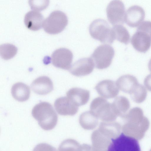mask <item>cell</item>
<instances>
[{
	"instance_id": "cell-1",
	"label": "cell",
	"mask_w": 151,
	"mask_h": 151,
	"mask_svg": "<svg viewBox=\"0 0 151 151\" xmlns=\"http://www.w3.org/2000/svg\"><path fill=\"white\" fill-rule=\"evenodd\" d=\"M122 118L126 121L123 127L124 134L137 140L143 137L149 128L150 123L148 118L144 115L141 109L134 107Z\"/></svg>"
},
{
	"instance_id": "cell-2",
	"label": "cell",
	"mask_w": 151,
	"mask_h": 151,
	"mask_svg": "<svg viewBox=\"0 0 151 151\" xmlns=\"http://www.w3.org/2000/svg\"><path fill=\"white\" fill-rule=\"evenodd\" d=\"M32 114L41 127L45 130L53 129L57 123L58 117L52 105L46 102H42L33 108Z\"/></svg>"
},
{
	"instance_id": "cell-3",
	"label": "cell",
	"mask_w": 151,
	"mask_h": 151,
	"mask_svg": "<svg viewBox=\"0 0 151 151\" xmlns=\"http://www.w3.org/2000/svg\"><path fill=\"white\" fill-rule=\"evenodd\" d=\"M89 29L91 36L101 42L111 44L115 39L112 28L103 19L94 20L89 25Z\"/></svg>"
},
{
	"instance_id": "cell-4",
	"label": "cell",
	"mask_w": 151,
	"mask_h": 151,
	"mask_svg": "<svg viewBox=\"0 0 151 151\" xmlns=\"http://www.w3.org/2000/svg\"><path fill=\"white\" fill-rule=\"evenodd\" d=\"M68 23V19L65 14L60 11L56 10L44 20L43 27L46 32L54 34L62 31Z\"/></svg>"
},
{
	"instance_id": "cell-5",
	"label": "cell",
	"mask_w": 151,
	"mask_h": 151,
	"mask_svg": "<svg viewBox=\"0 0 151 151\" xmlns=\"http://www.w3.org/2000/svg\"><path fill=\"white\" fill-rule=\"evenodd\" d=\"M114 55V51L113 47L105 44L97 47L92 54L91 58L96 68L103 69L110 65Z\"/></svg>"
},
{
	"instance_id": "cell-6",
	"label": "cell",
	"mask_w": 151,
	"mask_h": 151,
	"mask_svg": "<svg viewBox=\"0 0 151 151\" xmlns=\"http://www.w3.org/2000/svg\"><path fill=\"white\" fill-rule=\"evenodd\" d=\"M90 109L95 116L102 120H114L117 116L113 110L112 104L102 97H96L92 101Z\"/></svg>"
},
{
	"instance_id": "cell-7",
	"label": "cell",
	"mask_w": 151,
	"mask_h": 151,
	"mask_svg": "<svg viewBox=\"0 0 151 151\" xmlns=\"http://www.w3.org/2000/svg\"><path fill=\"white\" fill-rule=\"evenodd\" d=\"M107 151H141L138 141L123 133L111 139Z\"/></svg>"
},
{
	"instance_id": "cell-8",
	"label": "cell",
	"mask_w": 151,
	"mask_h": 151,
	"mask_svg": "<svg viewBox=\"0 0 151 151\" xmlns=\"http://www.w3.org/2000/svg\"><path fill=\"white\" fill-rule=\"evenodd\" d=\"M109 21L113 25L122 24L124 21L125 7L122 1L114 0L111 1L106 8Z\"/></svg>"
},
{
	"instance_id": "cell-9",
	"label": "cell",
	"mask_w": 151,
	"mask_h": 151,
	"mask_svg": "<svg viewBox=\"0 0 151 151\" xmlns=\"http://www.w3.org/2000/svg\"><path fill=\"white\" fill-rule=\"evenodd\" d=\"M73 57V53L70 50L65 48H60L53 52L51 59L52 64L55 67L69 70Z\"/></svg>"
},
{
	"instance_id": "cell-10",
	"label": "cell",
	"mask_w": 151,
	"mask_h": 151,
	"mask_svg": "<svg viewBox=\"0 0 151 151\" xmlns=\"http://www.w3.org/2000/svg\"><path fill=\"white\" fill-rule=\"evenodd\" d=\"M94 66L91 58H85L76 61L71 65L69 70L70 73L74 76H84L91 73Z\"/></svg>"
},
{
	"instance_id": "cell-11",
	"label": "cell",
	"mask_w": 151,
	"mask_h": 151,
	"mask_svg": "<svg viewBox=\"0 0 151 151\" xmlns=\"http://www.w3.org/2000/svg\"><path fill=\"white\" fill-rule=\"evenodd\" d=\"M145 17L144 9L139 6L134 5L127 10L125 14L124 21L129 26L135 27L143 22Z\"/></svg>"
},
{
	"instance_id": "cell-12",
	"label": "cell",
	"mask_w": 151,
	"mask_h": 151,
	"mask_svg": "<svg viewBox=\"0 0 151 151\" xmlns=\"http://www.w3.org/2000/svg\"><path fill=\"white\" fill-rule=\"evenodd\" d=\"M95 88L99 95L108 99L115 98L119 92L116 83L109 79L99 82L95 86Z\"/></svg>"
},
{
	"instance_id": "cell-13",
	"label": "cell",
	"mask_w": 151,
	"mask_h": 151,
	"mask_svg": "<svg viewBox=\"0 0 151 151\" xmlns=\"http://www.w3.org/2000/svg\"><path fill=\"white\" fill-rule=\"evenodd\" d=\"M54 106L58 114L63 116H73L78 109V107L67 96L57 99L54 102Z\"/></svg>"
},
{
	"instance_id": "cell-14",
	"label": "cell",
	"mask_w": 151,
	"mask_h": 151,
	"mask_svg": "<svg viewBox=\"0 0 151 151\" xmlns=\"http://www.w3.org/2000/svg\"><path fill=\"white\" fill-rule=\"evenodd\" d=\"M131 42L137 50L140 52H145L151 46V37L146 33L137 30L131 38Z\"/></svg>"
},
{
	"instance_id": "cell-15",
	"label": "cell",
	"mask_w": 151,
	"mask_h": 151,
	"mask_svg": "<svg viewBox=\"0 0 151 151\" xmlns=\"http://www.w3.org/2000/svg\"><path fill=\"white\" fill-rule=\"evenodd\" d=\"M33 91L40 95L47 94L53 89V83L48 77L43 76L39 77L35 80L31 85Z\"/></svg>"
},
{
	"instance_id": "cell-16",
	"label": "cell",
	"mask_w": 151,
	"mask_h": 151,
	"mask_svg": "<svg viewBox=\"0 0 151 151\" xmlns=\"http://www.w3.org/2000/svg\"><path fill=\"white\" fill-rule=\"evenodd\" d=\"M66 94L67 96L78 107L87 104L90 97L89 91L76 87L71 88Z\"/></svg>"
},
{
	"instance_id": "cell-17",
	"label": "cell",
	"mask_w": 151,
	"mask_h": 151,
	"mask_svg": "<svg viewBox=\"0 0 151 151\" xmlns=\"http://www.w3.org/2000/svg\"><path fill=\"white\" fill-rule=\"evenodd\" d=\"M44 18L42 14L36 10H31L24 16V22L28 29L34 31L39 30L43 26Z\"/></svg>"
},
{
	"instance_id": "cell-18",
	"label": "cell",
	"mask_w": 151,
	"mask_h": 151,
	"mask_svg": "<svg viewBox=\"0 0 151 151\" xmlns=\"http://www.w3.org/2000/svg\"><path fill=\"white\" fill-rule=\"evenodd\" d=\"M118 88L123 92L130 94L139 83L137 78L133 75L126 74L119 77L116 82Z\"/></svg>"
},
{
	"instance_id": "cell-19",
	"label": "cell",
	"mask_w": 151,
	"mask_h": 151,
	"mask_svg": "<svg viewBox=\"0 0 151 151\" xmlns=\"http://www.w3.org/2000/svg\"><path fill=\"white\" fill-rule=\"evenodd\" d=\"M12 97L16 100L23 102L29 99L30 90L29 87L26 84L19 82L14 84L11 88Z\"/></svg>"
},
{
	"instance_id": "cell-20",
	"label": "cell",
	"mask_w": 151,
	"mask_h": 151,
	"mask_svg": "<svg viewBox=\"0 0 151 151\" xmlns=\"http://www.w3.org/2000/svg\"><path fill=\"white\" fill-rule=\"evenodd\" d=\"M113 110L117 116L122 118L128 112L130 107L128 99L123 96L116 97L111 104Z\"/></svg>"
},
{
	"instance_id": "cell-21",
	"label": "cell",
	"mask_w": 151,
	"mask_h": 151,
	"mask_svg": "<svg viewBox=\"0 0 151 151\" xmlns=\"http://www.w3.org/2000/svg\"><path fill=\"white\" fill-rule=\"evenodd\" d=\"M112 28L115 39L125 44L129 42L130 35L125 27L122 24H118L114 25Z\"/></svg>"
},
{
	"instance_id": "cell-22",
	"label": "cell",
	"mask_w": 151,
	"mask_h": 151,
	"mask_svg": "<svg viewBox=\"0 0 151 151\" xmlns=\"http://www.w3.org/2000/svg\"><path fill=\"white\" fill-rule=\"evenodd\" d=\"M17 50L16 47L12 44L6 43L0 46V55L5 60L12 58L17 53Z\"/></svg>"
},
{
	"instance_id": "cell-23",
	"label": "cell",
	"mask_w": 151,
	"mask_h": 151,
	"mask_svg": "<svg viewBox=\"0 0 151 151\" xmlns=\"http://www.w3.org/2000/svg\"><path fill=\"white\" fill-rule=\"evenodd\" d=\"M79 122L80 124L84 127H93L98 123L97 117L91 111L83 113L80 116Z\"/></svg>"
},
{
	"instance_id": "cell-24",
	"label": "cell",
	"mask_w": 151,
	"mask_h": 151,
	"mask_svg": "<svg viewBox=\"0 0 151 151\" xmlns=\"http://www.w3.org/2000/svg\"><path fill=\"white\" fill-rule=\"evenodd\" d=\"M130 95L134 102L140 103L145 99L147 96V91L143 85L139 83Z\"/></svg>"
},
{
	"instance_id": "cell-25",
	"label": "cell",
	"mask_w": 151,
	"mask_h": 151,
	"mask_svg": "<svg viewBox=\"0 0 151 151\" xmlns=\"http://www.w3.org/2000/svg\"><path fill=\"white\" fill-rule=\"evenodd\" d=\"M49 2V1L29 0V3L32 9L38 11L45 9L48 5Z\"/></svg>"
},
{
	"instance_id": "cell-26",
	"label": "cell",
	"mask_w": 151,
	"mask_h": 151,
	"mask_svg": "<svg viewBox=\"0 0 151 151\" xmlns=\"http://www.w3.org/2000/svg\"><path fill=\"white\" fill-rule=\"evenodd\" d=\"M137 30L145 32L148 34L151 37V21H143L138 26Z\"/></svg>"
},
{
	"instance_id": "cell-27",
	"label": "cell",
	"mask_w": 151,
	"mask_h": 151,
	"mask_svg": "<svg viewBox=\"0 0 151 151\" xmlns=\"http://www.w3.org/2000/svg\"><path fill=\"white\" fill-rule=\"evenodd\" d=\"M33 151H57L56 148L52 145L46 143L37 145Z\"/></svg>"
},
{
	"instance_id": "cell-28",
	"label": "cell",
	"mask_w": 151,
	"mask_h": 151,
	"mask_svg": "<svg viewBox=\"0 0 151 151\" xmlns=\"http://www.w3.org/2000/svg\"><path fill=\"white\" fill-rule=\"evenodd\" d=\"M144 83L146 88L148 91H151V74L146 77Z\"/></svg>"
},
{
	"instance_id": "cell-29",
	"label": "cell",
	"mask_w": 151,
	"mask_h": 151,
	"mask_svg": "<svg viewBox=\"0 0 151 151\" xmlns=\"http://www.w3.org/2000/svg\"><path fill=\"white\" fill-rule=\"evenodd\" d=\"M148 67L149 70L151 72V58L149 60V61L148 64Z\"/></svg>"
},
{
	"instance_id": "cell-30",
	"label": "cell",
	"mask_w": 151,
	"mask_h": 151,
	"mask_svg": "<svg viewBox=\"0 0 151 151\" xmlns=\"http://www.w3.org/2000/svg\"><path fill=\"white\" fill-rule=\"evenodd\" d=\"M149 151H151V149Z\"/></svg>"
}]
</instances>
